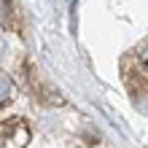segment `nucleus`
<instances>
[{
    "label": "nucleus",
    "instance_id": "obj_4",
    "mask_svg": "<svg viewBox=\"0 0 148 148\" xmlns=\"http://www.w3.org/2000/svg\"><path fill=\"white\" fill-rule=\"evenodd\" d=\"M0 51H3V40H0ZM0 57H3V54H0Z\"/></svg>",
    "mask_w": 148,
    "mask_h": 148
},
{
    "label": "nucleus",
    "instance_id": "obj_3",
    "mask_svg": "<svg viewBox=\"0 0 148 148\" xmlns=\"http://www.w3.org/2000/svg\"><path fill=\"white\" fill-rule=\"evenodd\" d=\"M140 62H143V67H145V70H148V46L140 51Z\"/></svg>",
    "mask_w": 148,
    "mask_h": 148
},
{
    "label": "nucleus",
    "instance_id": "obj_2",
    "mask_svg": "<svg viewBox=\"0 0 148 148\" xmlns=\"http://www.w3.org/2000/svg\"><path fill=\"white\" fill-rule=\"evenodd\" d=\"M135 108L143 110V113H148V89H145L143 94H137V97H135Z\"/></svg>",
    "mask_w": 148,
    "mask_h": 148
},
{
    "label": "nucleus",
    "instance_id": "obj_1",
    "mask_svg": "<svg viewBox=\"0 0 148 148\" xmlns=\"http://www.w3.org/2000/svg\"><path fill=\"white\" fill-rule=\"evenodd\" d=\"M11 94H14V81H11L3 70H0V102H5Z\"/></svg>",
    "mask_w": 148,
    "mask_h": 148
}]
</instances>
